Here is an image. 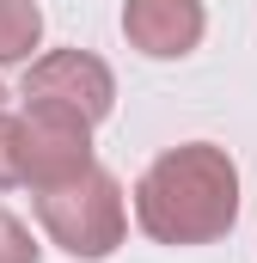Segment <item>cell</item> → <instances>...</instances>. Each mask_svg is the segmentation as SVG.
<instances>
[{
  "mask_svg": "<svg viewBox=\"0 0 257 263\" xmlns=\"http://www.w3.org/2000/svg\"><path fill=\"white\" fill-rule=\"evenodd\" d=\"M43 43V12L31 0H0V67L25 62Z\"/></svg>",
  "mask_w": 257,
  "mask_h": 263,
  "instance_id": "obj_6",
  "label": "cell"
},
{
  "mask_svg": "<svg viewBox=\"0 0 257 263\" xmlns=\"http://www.w3.org/2000/svg\"><path fill=\"white\" fill-rule=\"evenodd\" d=\"M208 31V12L202 0H128L123 6V37L141 55H159V62H178L190 55Z\"/></svg>",
  "mask_w": 257,
  "mask_h": 263,
  "instance_id": "obj_5",
  "label": "cell"
},
{
  "mask_svg": "<svg viewBox=\"0 0 257 263\" xmlns=\"http://www.w3.org/2000/svg\"><path fill=\"white\" fill-rule=\"evenodd\" d=\"M0 104H6V92H0Z\"/></svg>",
  "mask_w": 257,
  "mask_h": 263,
  "instance_id": "obj_9",
  "label": "cell"
},
{
  "mask_svg": "<svg viewBox=\"0 0 257 263\" xmlns=\"http://www.w3.org/2000/svg\"><path fill=\"white\" fill-rule=\"evenodd\" d=\"M12 135H19V184H31V190L62 184L92 165V123L67 117L56 104H25L12 117Z\"/></svg>",
  "mask_w": 257,
  "mask_h": 263,
  "instance_id": "obj_3",
  "label": "cell"
},
{
  "mask_svg": "<svg viewBox=\"0 0 257 263\" xmlns=\"http://www.w3.org/2000/svg\"><path fill=\"white\" fill-rule=\"evenodd\" d=\"M25 104H56V110L80 117V123H104L111 104H117V80H111V67L98 62V55H86V49H56V55L31 62Z\"/></svg>",
  "mask_w": 257,
  "mask_h": 263,
  "instance_id": "obj_4",
  "label": "cell"
},
{
  "mask_svg": "<svg viewBox=\"0 0 257 263\" xmlns=\"http://www.w3.org/2000/svg\"><path fill=\"white\" fill-rule=\"evenodd\" d=\"M0 263H37V245H31V233L0 208Z\"/></svg>",
  "mask_w": 257,
  "mask_h": 263,
  "instance_id": "obj_7",
  "label": "cell"
},
{
  "mask_svg": "<svg viewBox=\"0 0 257 263\" xmlns=\"http://www.w3.org/2000/svg\"><path fill=\"white\" fill-rule=\"evenodd\" d=\"M31 196H37L43 233L62 245L67 257H80V263L111 257V251L123 245V233H128L123 184H117L104 165H86V172H74L62 184H43V190H31Z\"/></svg>",
  "mask_w": 257,
  "mask_h": 263,
  "instance_id": "obj_2",
  "label": "cell"
},
{
  "mask_svg": "<svg viewBox=\"0 0 257 263\" xmlns=\"http://www.w3.org/2000/svg\"><path fill=\"white\" fill-rule=\"evenodd\" d=\"M19 184V135H12V110L0 104V190Z\"/></svg>",
  "mask_w": 257,
  "mask_h": 263,
  "instance_id": "obj_8",
  "label": "cell"
},
{
  "mask_svg": "<svg viewBox=\"0 0 257 263\" xmlns=\"http://www.w3.org/2000/svg\"><path fill=\"white\" fill-rule=\"evenodd\" d=\"M135 220L153 245H214L239 220V165L214 141L166 147L141 184H135Z\"/></svg>",
  "mask_w": 257,
  "mask_h": 263,
  "instance_id": "obj_1",
  "label": "cell"
}]
</instances>
